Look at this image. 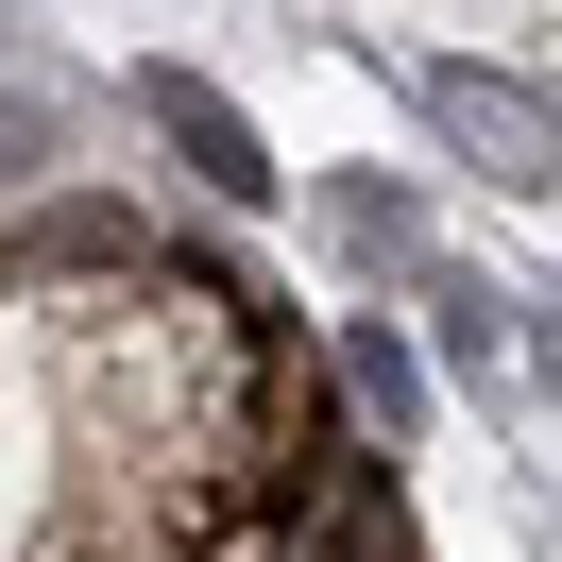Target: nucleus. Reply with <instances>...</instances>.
<instances>
[{"mask_svg": "<svg viewBox=\"0 0 562 562\" xmlns=\"http://www.w3.org/2000/svg\"><path fill=\"white\" fill-rule=\"evenodd\" d=\"M137 103L171 120V154H188V171H205V188H239V205H273V154H256V120L222 103L205 69H137Z\"/></svg>", "mask_w": 562, "mask_h": 562, "instance_id": "obj_1", "label": "nucleus"}, {"mask_svg": "<svg viewBox=\"0 0 562 562\" xmlns=\"http://www.w3.org/2000/svg\"><path fill=\"white\" fill-rule=\"evenodd\" d=\"M443 120H460V137H477L512 188H546V154H562V137H546V103H512V86H477V69H443Z\"/></svg>", "mask_w": 562, "mask_h": 562, "instance_id": "obj_2", "label": "nucleus"}, {"mask_svg": "<svg viewBox=\"0 0 562 562\" xmlns=\"http://www.w3.org/2000/svg\"><path fill=\"white\" fill-rule=\"evenodd\" d=\"M341 562H409V528H392V494H375V512L341 528Z\"/></svg>", "mask_w": 562, "mask_h": 562, "instance_id": "obj_3", "label": "nucleus"}, {"mask_svg": "<svg viewBox=\"0 0 562 562\" xmlns=\"http://www.w3.org/2000/svg\"><path fill=\"white\" fill-rule=\"evenodd\" d=\"M18 154H52V120L18 103V86H0V171H18Z\"/></svg>", "mask_w": 562, "mask_h": 562, "instance_id": "obj_4", "label": "nucleus"}, {"mask_svg": "<svg viewBox=\"0 0 562 562\" xmlns=\"http://www.w3.org/2000/svg\"><path fill=\"white\" fill-rule=\"evenodd\" d=\"M239 562H273V546H239Z\"/></svg>", "mask_w": 562, "mask_h": 562, "instance_id": "obj_5", "label": "nucleus"}]
</instances>
